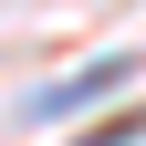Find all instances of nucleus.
Wrapping results in <instances>:
<instances>
[{
    "label": "nucleus",
    "instance_id": "nucleus-1",
    "mask_svg": "<svg viewBox=\"0 0 146 146\" xmlns=\"http://www.w3.org/2000/svg\"><path fill=\"white\" fill-rule=\"evenodd\" d=\"M125 73H136V63H94V73H63V84H52V94L31 104V115H63V104H94V94H115Z\"/></svg>",
    "mask_w": 146,
    "mask_h": 146
},
{
    "label": "nucleus",
    "instance_id": "nucleus-2",
    "mask_svg": "<svg viewBox=\"0 0 146 146\" xmlns=\"http://www.w3.org/2000/svg\"><path fill=\"white\" fill-rule=\"evenodd\" d=\"M136 136H146V104H125V115H104L94 136H73V146H136Z\"/></svg>",
    "mask_w": 146,
    "mask_h": 146
}]
</instances>
